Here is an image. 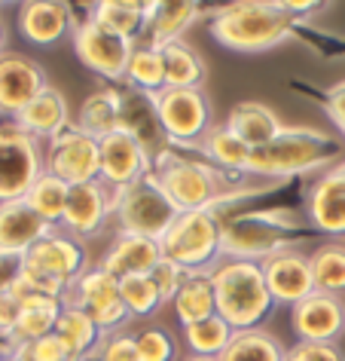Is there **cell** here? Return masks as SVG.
<instances>
[{
  "label": "cell",
  "mask_w": 345,
  "mask_h": 361,
  "mask_svg": "<svg viewBox=\"0 0 345 361\" xmlns=\"http://www.w3.org/2000/svg\"><path fill=\"white\" fill-rule=\"evenodd\" d=\"M296 25L299 16L290 13L281 0L275 4L248 0V4H230L214 10L211 37L232 52H263L284 43Z\"/></svg>",
  "instance_id": "1"
},
{
  "label": "cell",
  "mask_w": 345,
  "mask_h": 361,
  "mask_svg": "<svg viewBox=\"0 0 345 361\" xmlns=\"http://www.w3.org/2000/svg\"><path fill=\"white\" fill-rule=\"evenodd\" d=\"M211 285L217 297V315L232 324V331H251L272 312V300L263 267L253 260L223 257L211 269Z\"/></svg>",
  "instance_id": "2"
},
{
  "label": "cell",
  "mask_w": 345,
  "mask_h": 361,
  "mask_svg": "<svg viewBox=\"0 0 345 361\" xmlns=\"http://www.w3.org/2000/svg\"><path fill=\"white\" fill-rule=\"evenodd\" d=\"M86 273V248L77 236L49 233L22 255V279L13 291L46 294L65 300V294Z\"/></svg>",
  "instance_id": "3"
},
{
  "label": "cell",
  "mask_w": 345,
  "mask_h": 361,
  "mask_svg": "<svg viewBox=\"0 0 345 361\" xmlns=\"http://www.w3.org/2000/svg\"><path fill=\"white\" fill-rule=\"evenodd\" d=\"M342 153V144L318 129H284L275 141L251 150L244 175L260 178H290L318 171Z\"/></svg>",
  "instance_id": "4"
},
{
  "label": "cell",
  "mask_w": 345,
  "mask_h": 361,
  "mask_svg": "<svg viewBox=\"0 0 345 361\" xmlns=\"http://www.w3.org/2000/svg\"><path fill=\"white\" fill-rule=\"evenodd\" d=\"M303 236L299 221L290 212H248L223 221L220 230V255L230 260H253L263 264L278 251L294 248Z\"/></svg>",
  "instance_id": "5"
},
{
  "label": "cell",
  "mask_w": 345,
  "mask_h": 361,
  "mask_svg": "<svg viewBox=\"0 0 345 361\" xmlns=\"http://www.w3.org/2000/svg\"><path fill=\"white\" fill-rule=\"evenodd\" d=\"M153 178L177 205V212H208L226 200V175L175 150H165L159 159H153Z\"/></svg>",
  "instance_id": "6"
},
{
  "label": "cell",
  "mask_w": 345,
  "mask_h": 361,
  "mask_svg": "<svg viewBox=\"0 0 345 361\" xmlns=\"http://www.w3.org/2000/svg\"><path fill=\"white\" fill-rule=\"evenodd\" d=\"M220 230L223 218L217 209L180 212L168 233L159 239L162 257L184 267L187 273H211L220 264Z\"/></svg>",
  "instance_id": "7"
},
{
  "label": "cell",
  "mask_w": 345,
  "mask_h": 361,
  "mask_svg": "<svg viewBox=\"0 0 345 361\" xmlns=\"http://www.w3.org/2000/svg\"><path fill=\"white\" fill-rule=\"evenodd\" d=\"M177 205L168 200V193L159 187L153 171L147 178L134 180L132 187H123L113 193V221L120 233H134V236L159 242L177 221Z\"/></svg>",
  "instance_id": "8"
},
{
  "label": "cell",
  "mask_w": 345,
  "mask_h": 361,
  "mask_svg": "<svg viewBox=\"0 0 345 361\" xmlns=\"http://www.w3.org/2000/svg\"><path fill=\"white\" fill-rule=\"evenodd\" d=\"M43 171L46 153L40 150V141L15 120L0 123V202L25 200Z\"/></svg>",
  "instance_id": "9"
},
{
  "label": "cell",
  "mask_w": 345,
  "mask_h": 361,
  "mask_svg": "<svg viewBox=\"0 0 345 361\" xmlns=\"http://www.w3.org/2000/svg\"><path fill=\"white\" fill-rule=\"evenodd\" d=\"M156 107L171 144L199 147L205 135L214 129L211 98L205 95V89H162L156 95Z\"/></svg>",
  "instance_id": "10"
},
{
  "label": "cell",
  "mask_w": 345,
  "mask_h": 361,
  "mask_svg": "<svg viewBox=\"0 0 345 361\" xmlns=\"http://www.w3.org/2000/svg\"><path fill=\"white\" fill-rule=\"evenodd\" d=\"M134 47H138V43L125 40L120 34H113L111 28L98 25L92 16L74 28V49H77L80 61H83L89 71H95L98 77H107V80H125Z\"/></svg>",
  "instance_id": "11"
},
{
  "label": "cell",
  "mask_w": 345,
  "mask_h": 361,
  "mask_svg": "<svg viewBox=\"0 0 345 361\" xmlns=\"http://www.w3.org/2000/svg\"><path fill=\"white\" fill-rule=\"evenodd\" d=\"M46 171L61 178L70 187L98 180V175H101V147H98V138L86 135L77 126L56 135L46 150Z\"/></svg>",
  "instance_id": "12"
},
{
  "label": "cell",
  "mask_w": 345,
  "mask_h": 361,
  "mask_svg": "<svg viewBox=\"0 0 345 361\" xmlns=\"http://www.w3.org/2000/svg\"><path fill=\"white\" fill-rule=\"evenodd\" d=\"M65 306L86 310L101 331H113V328H120L123 322L132 319L123 297H120V279L111 276L101 267L86 269V273L77 279V285L65 294Z\"/></svg>",
  "instance_id": "13"
},
{
  "label": "cell",
  "mask_w": 345,
  "mask_h": 361,
  "mask_svg": "<svg viewBox=\"0 0 345 361\" xmlns=\"http://www.w3.org/2000/svg\"><path fill=\"white\" fill-rule=\"evenodd\" d=\"M290 328L296 340L306 343H339L345 334V303L342 297L315 291L296 306H290Z\"/></svg>",
  "instance_id": "14"
},
{
  "label": "cell",
  "mask_w": 345,
  "mask_h": 361,
  "mask_svg": "<svg viewBox=\"0 0 345 361\" xmlns=\"http://www.w3.org/2000/svg\"><path fill=\"white\" fill-rule=\"evenodd\" d=\"M98 147H101V175L98 178H101L113 193L123 190V187H132L134 180L147 178L153 171V159L147 157V150L123 129L101 138Z\"/></svg>",
  "instance_id": "15"
},
{
  "label": "cell",
  "mask_w": 345,
  "mask_h": 361,
  "mask_svg": "<svg viewBox=\"0 0 345 361\" xmlns=\"http://www.w3.org/2000/svg\"><path fill=\"white\" fill-rule=\"evenodd\" d=\"M46 71L22 52H4L0 56V111L19 116L43 89H46Z\"/></svg>",
  "instance_id": "16"
},
{
  "label": "cell",
  "mask_w": 345,
  "mask_h": 361,
  "mask_svg": "<svg viewBox=\"0 0 345 361\" xmlns=\"http://www.w3.org/2000/svg\"><path fill=\"white\" fill-rule=\"evenodd\" d=\"M263 279L275 303H290L296 306L299 300H306L308 294H315V276H312V264L303 251H278L263 260Z\"/></svg>",
  "instance_id": "17"
},
{
  "label": "cell",
  "mask_w": 345,
  "mask_h": 361,
  "mask_svg": "<svg viewBox=\"0 0 345 361\" xmlns=\"http://www.w3.org/2000/svg\"><path fill=\"white\" fill-rule=\"evenodd\" d=\"M123 116H120V129L129 132L134 141L147 150L150 159H159L168 150V135L162 129L159 120V107H156V95H147L141 89H123Z\"/></svg>",
  "instance_id": "18"
},
{
  "label": "cell",
  "mask_w": 345,
  "mask_h": 361,
  "mask_svg": "<svg viewBox=\"0 0 345 361\" xmlns=\"http://www.w3.org/2000/svg\"><path fill=\"white\" fill-rule=\"evenodd\" d=\"M111 214H113V190L98 178V180H89V184L70 187L65 221L61 224H65L77 239L80 236H95Z\"/></svg>",
  "instance_id": "19"
},
{
  "label": "cell",
  "mask_w": 345,
  "mask_h": 361,
  "mask_svg": "<svg viewBox=\"0 0 345 361\" xmlns=\"http://www.w3.org/2000/svg\"><path fill=\"white\" fill-rule=\"evenodd\" d=\"M308 221L327 236H345V166L318 178L308 193Z\"/></svg>",
  "instance_id": "20"
},
{
  "label": "cell",
  "mask_w": 345,
  "mask_h": 361,
  "mask_svg": "<svg viewBox=\"0 0 345 361\" xmlns=\"http://www.w3.org/2000/svg\"><path fill=\"white\" fill-rule=\"evenodd\" d=\"M159 264H162V245L156 239L120 233L113 239V245L107 248L101 269H107L116 279H129V276H150Z\"/></svg>",
  "instance_id": "21"
},
{
  "label": "cell",
  "mask_w": 345,
  "mask_h": 361,
  "mask_svg": "<svg viewBox=\"0 0 345 361\" xmlns=\"http://www.w3.org/2000/svg\"><path fill=\"white\" fill-rule=\"evenodd\" d=\"M49 224L40 218L25 200L0 202V251L6 255H25L43 236H49Z\"/></svg>",
  "instance_id": "22"
},
{
  "label": "cell",
  "mask_w": 345,
  "mask_h": 361,
  "mask_svg": "<svg viewBox=\"0 0 345 361\" xmlns=\"http://www.w3.org/2000/svg\"><path fill=\"white\" fill-rule=\"evenodd\" d=\"M22 303V312H19V322H15V331L10 337V346L19 349V346H28L34 340H43L49 334H56V324H58V315L65 310V300L58 297H46V294H28V291H13Z\"/></svg>",
  "instance_id": "23"
},
{
  "label": "cell",
  "mask_w": 345,
  "mask_h": 361,
  "mask_svg": "<svg viewBox=\"0 0 345 361\" xmlns=\"http://www.w3.org/2000/svg\"><path fill=\"white\" fill-rule=\"evenodd\" d=\"M74 25V13L68 4H49V0H34L19 10V31L34 47H52L58 43Z\"/></svg>",
  "instance_id": "24"
},
{
  "label": "cell",
  "mask_w": 345,
  "mask_h": 361,
  "mask_svg": "<svg viewBox=\"0 0 345 361\" xmlns=\"http://www.w3.org/2000/svg\"><path fill=\"white\" fill-rule=\"evenodd\" d=\"M13 120L19 123L28 135H34L37 141H52L56 135L70 129L68 126L70 123V107H68V98L61 95L56 86H46L19 116H13Z\"/></svg>",
  "instance_id": "25"
},
{
  "label": "cell",
  "mask_w": 345,
  "mask_h": 361,
  "mask_svg": "<svg viewBox=\"0 0 345 361\" xmlns=\"http://www.w3.org/2000/svg\"><path fill=\"white\" fill-rule=\"evenodd\" d=\"M226 126H230V129L239 135V138L248 144L251 150H257V147H263V144L275 141L278 135L284 132L278 114L272 111L269 104H263V102H242V104H235L230 111V116H226Z\"/></svg>",
  "instance_id": "26"
},
{
  "label": "cell",
  "mask_w": 345,
  "mask_h": 361,
  "mask_svg": "<svg viewBox=\"0 0 345 361\" xmlns=\"http://www.w3.org/2000/svg\"><path fill=\"white\" fill-rule=\"evenodd\" d=\"M196 4H150V25H147V47L162 49L168 43L184 37V31L193 22H199Z\"/></svg>",
  "instance_id": "27"
},
{
  "label": "cell",
  "mask_w": 345,
  "mask_h": 361,
  "mask_svg": "<svg viewBox=\"0 0 345 361\" xmlns=\"http://www.w3.org/2000/svg\"><path fill=\"white\" fill-rule=\"evenodd\" d=\"M171 306H175V319L184 324V328L217 315V297H214L211 273H189L187 282L180 285L177 297L171 300Z\"/></svg>",
  "instance_id": "28"
},
{
  "label": "cell",
  "mask_w": 345,
  "mask_h": 361,
  "mask_svg": "<svg viewBox=\"0 0 345 361\" xmlns=\"http://www.w3.org/2000/svg\"><path fill=\"white\" fill-rule=\"evenodd\" d=\"M120 116H123V98L116 89H98L83 102L77 116V129H83L92 138H107V135L120 132Z\"/></svg>",
  "instance_id": "29"
},
{
  "label": "cell",
  "mask_w": 345,
  "mask_h": 361,
  "mask_svg": "<svg viewBox=\"0 0 345 361\" xmlns=\"http://www.w3.org/2000/svg\"><path fill=\"white\" fill-rule=\"evenodd\" d=\"M92 19L134 43L150 25V4H138V0H104V4L92 6Z\"/></svg>",
  "instance_id": "30"
},
{
  "label": "cell",
  "mask_w": 345,
  "mask_h": 361,
  "mask_svg": "<svg viewBox=\"0 0 345 361\" xmlns=\"http://www.w3.org/2000/svg\"><path fill=\"white\" fill-rule=\"evenodd\" d=\"M162 61H165V89H202L208 68L202 56L187 47L184 40H175L162 47Z\"/></svg>",
  "instance_id": "31"
},
{
  "label": "cell",
  "mask_w": 345,
  "mask_h": 361,
  "mask_svg": "<svg viewBox=\"0 0 345 361\" xmlns=\"http://www.w3.org/2000/svg\"><path fill=\"white\" fill-rule=\"evenodd\" d=\"M287 349L281 340L269 331L251 328V331H235L230 346L220 355V361H284Z\"/></svg>",
  "instance_id": "32"
},
{
  "label": "cell",
  "mask_w": 345,
  "mask_h": 361,
  "mask_svg": "<svg viewBox=\"0 0 345 361\" xmlns=\"http://www.w3.org/2000/svg\"><path fill=\"white\" fill-rule=\"evenodd\" d=\"M199 150L205 153L214 166L230 169V171H248V159H251V147L235 135L230 126H214L211 132L202 138Z\"/></svg>",
  "instance_id": "33"
},
{
  "label": "cell",
  "mask_w": 345,
  "mask_h": 361,
  "mask_svg": "<svg viewBox=\"0 0 345 361\" xmlns=\"http://www.w3.org/2000/svg\"><path fill=\"white\" fill-rule=\"evenodd\" d=\"M315 276V291L342 297L345 294V242H324L308 255Z\"/></svg>",
  "instance_id": "34"
},
{
  "label": "cell",
  "mask_w": 345,
  "mask_h": 361,
  "mask_svg": "<svg viewBox=\"0 0 345 361\" xmlns=\"http://www.w3.org/2000/svg\"><path fill=\"white\" fill-rule=\"evenodd\" d=\"M56 334L61 337V343L83 361V355H89V352L95 349L98 337H101V328L92 322V315L86 310H80V306H65L58 315Z\"/></svg>",
  "instance_id": "35"
},
{
  "label": "cell",
  "mask_w": 345,
  "mask_h": 361,
  "mask_svg": "<svg viewBox=\"0 0 345 361\" xmlns=\"http://www.w3.org/2000/svg\"><path fill=\"white\" fill-rule=\"evenodd\" d=\"M232 337H235L232 324L220 319V315H211V319L184 328V343L189 355H202V358H220Z\"/></svg>",
  "instance_id": "36"
},
{
  "label": "cell",
  "mask_w": 345,
  "mask_h": 361,
  "mask_svg": "<svg viewBox=\"0 0 345 361\" xmlns=\"http://www.w3.org/2000/svg\"><path fill=\"white\" fill-rule=\"evenodd\" d=\"M125 83L147 95H159L165 89V61H162V52L147 47V43H138L129 59Z\"/></svg>",
  "instance_id": "37"
},
{
  "label": "cell",
  "mask_w": 345,
  "mask_h": 361,
  "mask_svg": "<svg viewBox=\"0 0 345 361\" xmlns=\"http://www.w3.org/2000/svg\"><path fill=\"white\" fill-rule=\"evenodd\" d=\"M68 196H70V184H65V180L56 178V175H49V171H43L37 178V184H34L28 190V196H25V202L52 227V224L65 221Z\"/></svg>",
  "instance_id": "38"
},
{
  "label": "cell",
  "mask_w": 345,
  "mask_h": 361,
  "mask_svg": "<svg viewBox=\"0 0 345 361\" xmlns=\"http://www.w3.org/2000/svg\"><path fill=\"white\" fill-rule=\"evenodd\" d=\"M120 297L125 303L129 315H156V310L165 300H162L156 282L153 276H129V279H120Z\"/></svg>",
  "instance_id": "39"
},
{
  "label": "cell",
  "mask_w": 345,
  "mask_h": 361,
  "mask_svg": "<svg viewBox=\"0 0 345 361\" xmlns=\"http://www.w3.org/2000/svg\"><path fill=\"white\" fill-rule=\"evenodd\" d=\"M134 340H138L141 361H175L177 343L165 328H144L141 334H134Z\"/></svg>",
  "instance_id": "40"
},
{
  "label": "cell",
  "mask_w": 345,
  "mask_h": 361,
  "mask_svg": "<svg viewBox=\"0 0 345 361\" xmlns=\"http://www.w3.org/2000/svg\"><path fill=\"white\" fill-rule=\"evenodd\" d=\"M13 352L22 361H80L74 352H70L65 343H61L58 334H49V337L34 340V343H28V346H19V349H13Z\"/></svg>",
  "instance_id": "41"
},
{
  "label": "cell",
  "mask_w": 345,
  "mask_h": 361,
  "mask_svg": "<svg viewBox=\"0 0 345 361\" xmlns=\"http://www.w3.org/2000/svg\"><path fill=\"white\" fill-rule=\"evenodd\" d=\"M98 361H141L138 355V340L132 334H111L98 343L95 349Z\"/></svg>",
  "instance_id": "42"
},
{
  "label": "cell",
  "mask_w": 345,
  "mask_h": 361,
  "mask_svg": "<svg viewBox=\"0 0 345 361\" xmlns=\"http://www.w3.org/2000/svg\"><path fill=\"white\" fill-rule=\"evenodd\" d=\"M284 361H345L339 343H306L296 340V346L287 349Z\"/></svg>",
  "instance_id": "43"
},
{
  "label": "cell",
  "mask_w": 345,
  "mask_h": 361,
  "mask_svg": "<svg viewBox=\"0 0 345 361\" xmlns=\"http://www.w3.org/2000/svg\"><path fill=\"white\" fill-rule=\"evenodd\" d=\"M153 282H156V288H159V294H162V300L165 303H171L177 297V291H180V285L187 282V269L184 267H177V264H171V260H165L162 257V264L153 269Z\"/></svg>",
  "instance_id": "44"
},
{
  "label": "cell",
  "mask_w": 345,
  "mask_h": 361,
  "mask_svg": "<svg viewBox=\"0 0 345 361\" xmlns=\"http://www.w3.org/2000/svg\"><path fill=\"white\" fill-rule=\"evenodd\" d=\"M19 312H22L19 297H15L13 291L0 294V337H4V340H10V337H13L15 322H19Z\"/></svg>",
  "instance_id": "45"
},
{
  "label": "cell",
  "mask_w": 345,
  "mask_h": 361,
  "mask_svg": "<svg viewBox=\"0 0 345 361\" xmlns=\"http://www.w3.org/2000/svg\"><path fill=\"white\" fill-rule=\"evenodd\" d=\"M22 279V255H6L0 251V294L13 291Z\"/></svg>",
  "instance_id": "46"
},
{
  "label": "cell",
  "mask_w": 345,
  "mask_h": 361,
  "mask_svg": "<svg viewBox=\"0 0 345 361\" xmlns=\"http://www.w3.org/2000/svg\"><path fill=\"white\" fill-rule=\"evenodd\" d=\"M324 111L330 114V120L339 126V132L345 135V83L333 86L330 92H327V98H324Z\"/></svg>",
  "instance_id": "47"
},
{
  "label": "cell",
  "mask_w": 345,
  "mask_h": 361,
  "mask_svg": "<svg viewBox=\"0 0 345 361\" xmlns=\"http://www.w3.org/2000/svg\"><path fill=\"white\" fill-rule=\"evenodd\" d=\"M184 361H220V358H202V355H187Z\"/></svg>",
  "instance_id": "48"
},
{
  "label": "cell",
  "mask_w": 345,
  "mask_h": 361,
  "mask_svg": "<svg viewBox=\"0 0 345 361\" xmlns=\"http://www.w3.org/2000/svg\"><path fill=\"white\" fill-rule=\"evenodd\" d=\"M0 361H22V358L15 355V352H10V355H0Z\"/></svg>",
  "instance_id": "49"
},
{
  "label": "cell",
  "mask_w": 345,
  "mask_h": 361,
  "mask_svg": "<svg viewBox=\"0 0 345 361\" xmlns=\"http://www.w3.org/2000/svg\"><path fill=\"white\" fill-rule=\"evenodd\" d=\"M4 40H6V34H4V25H0V56H4Z\"/></svg>",
  "instance_id": "50"
}]
</instances>
